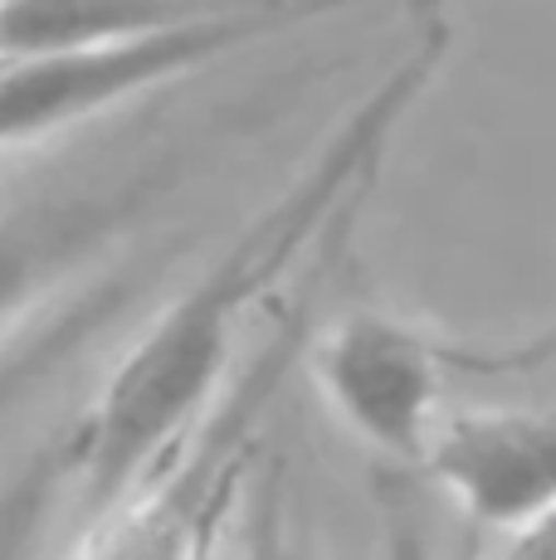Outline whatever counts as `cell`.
<instances>
[{"mask_svg":"<svg viewBox=\"0 0 556 560\" xmlns=\"http://www.w3.org/2000/svg\"><path fill=\"white\" fill-rule=\"evenodd\" d=\"M449 45L444 20H430L415 49L391 69V79L351 113L341 137L317 156V166L240 234L181 298L157 312L142 337L113 361L79 419L69 448V508L83 526L113 512L127 492L142 488L166 448L190 429V419L216 395L224 365L234 361L250 307L293 268L303 244L323 230L347 200H357L367 171H377L395 122L420 98Z\"/></svg>","mask_w":556,"mask_h":560,"instance_id":"obj_1","label":"cell"},{"mask_svg":"<svg viewBox=\"0 0 556 560\" xmlns=\"http://www.w3.org/2000/svg\"><path fill=\"white\" fill-rule=\"evenodd\" d=\"M308 10L254 5V10H186L181 20L137 39L99 49L39 54L0 63V152L35 147L55 132L113 113L152 89L190 79L224 54L254 45L283 25H298Z\"/></svg>","mask_w":556,"mask_h":560,"instance_id":"obj_2","label":"cell"},{"mask_svg":"<svg viewBox=\"0 0 556 560\" xmlns=\"http://www.w3.org/2000/svg\"><path fill=\"white\" fill-rule=\"evenodd\" d=\"M308 375L347 434L367 448L395 463L425 458L449 371L440 341L420 327L377 307H351L308 347Z\"/></svg>","mask_w":556,"mask_h":560,"instance_id":"obj_3","label":"cell"},{"mask_svg":"<svg viewBox=\"0 0 556 560\" xmlns=\"http://www.w3.org/2000/svg\"><path fill=\"white\" fill-rule=\"evenodd\" d=\"M420 463L468 522L518 536L556 508V415L459 409L435 424Z\"/></svg>","mask_w":556,"mask_h":560,"instance_id":"obj_4","label":"cell"},{"mask_svg":"<svg viewBox=\"0 0 556 560\" xmlns=\"http://www.w3.org/2000/svg\"><path fill=\"white\" fill-rule=\"evenodd\" d=\"M216 472H224V463L206 448L186 468L142 482L113 512L83 526L73 560H206Z\"/></svg>","mask_w":556,"mask_h":560,"instance_id":"obj_5","label":"cell"},{"mask_svg":"<svg viewBox=\"0 0 556 560\" xmlns=\"http://www.w3.org/2000/svg\"><path fill=\"white\" fill-rule=\"evenodd\" d=\"M190 5H117V0H10L0 5V63L39 54L99 49L181 20Z\"/></svg>","mask_w":556,"mask_h":560,"instance_id":"obj_6","label":"cell"},{"mask_svg":"<svg viewBox=\"0 0 556 560\" xmlns=\"http://www.w3.org/2000/svg\"><path fill=\"white\" fill-rule=\"evenodd\" d=\"M108 312H113V293H89L63 312H55V317L30 322L25 331H15V337L0 347V429H5L10 419L20 415V405L93 337L99 322H108Z\"/></svg>","mask_w":556,"mask_h":560,"instance_id":"obj_7","label":"cell"},{"mask_svg":"<svg viewBox=\"0 0 556 560\" xmlns=\"http://www.w3.org/2000/svg\"><path fill=\"white\" fill-rule=\"evenodd\" d=\"M69 492V448L45 444L0 472V560H39Z\"/></svg>","mask_w":556,"mask_h":560,"instance_id":"obj_8","label":"cell"},{"mask_svg":"<svg viewBox=\"0 0 556 560\" xmlns=\"http://www.w3.org/2000/svg\"><path fill=\"white\" fill-rule=\"evenodd\" d=\"M73 234L35 220L0 224V331L39 307L49 278L59 273V258L73 249Z\"/></svg>","mask_w":556,"mask_h":560,"instance_id":"obj_9","label":"cell"},{"mask_svg":"<svg viewBox=\"0 0 556 560\" xmlns=\"http://www.w3.org/2000/svg\"><path fill=\"white\" fill-rule=\"evenodd\" d=\"M444 371H464V375H537V371H556V317L542 322L532 337L518 341H494V347H440Z\"/></svg>","mask_w":556,"mask_h":560,"instance_id":"obj_10","label":"cell"},{"mask_svg":"<svg viewBox=\"0 0 556 560\" xmlns=\"http://www.w3.org/2000/svg\"><path fill=\"white\" fill-rule=\"evenodd\" d=\"M381 560H430L420 522L405 508H395V502L381 508Z\"/></svg>","mask_w":556,"mask_h":560,"instance_id":"obj_11","label":"cell"},{"mask_svg":"<svg viewBox=\"0 0 556 560\" xmlns=\"http://www.w3.org/2000/svg\"><path fill=\"white\" fill-rule=\"evenodd\" d=\"M502 560H556V508L547 516H537L532 526H522L508 541Z\"/></svg>","mask_w":556,"mask_h":560,"instance_id":"obj_12","label":"cell"}]
</instances>
